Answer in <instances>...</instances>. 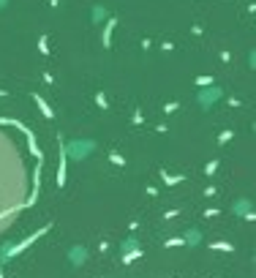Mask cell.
Listing matches in <instances>:
<instances>
[{
	"label": "cell",
	"instance_id": "6da1fadb",
	"mask_svg": "<svg viewBox=\"0 0 256 278\" xmlns=\"http://www.w3.org/2000/svg\"><path fill=\"white\" fill-rule=\"evenodd\" d=\"M35 194L33 145L19 123L0 115V232L22 216Z\"/></svg>",
	"mask_w": 256,
	"mask_h": 278
}]
</instances>
